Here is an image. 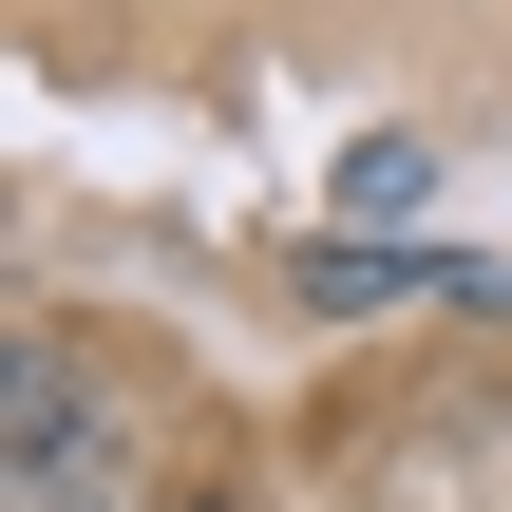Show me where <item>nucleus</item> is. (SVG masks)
<instances>
[{
	"instance_id": "1",
	"label": "nucleus",
	"mask_w": 512,
	"mask_h": 512,
	"mask_svg": "<svg viewBox=\"0 0 512 512\" xmlns=\"http://www.w3.org/2000/svg\"><path fill=\"white\" fill-rule=\"evenodd\" d=\"M0 512H133V399L57 323L0 342Z\"/></svg>"
},
{
	"instance_id": "2",
	"label": "nucleus",
	"mask_w": 512,
	"mask_h": 512,
	"mask_svg": "<svg viewBox=\"0 0 512 512\" xmlns=\"http://www.w3.org/2000/svg\"><path fill=\"white\" fill-rule=\"evenodd\" d=\"M304 304H342V323H380V304H456V323H512V266H475V247H304Z\"/></svg>"
},
{
	"instance_id": "3",
	"label": "nucleus",
	"mask_w": 512,
	"mask_h": 512,
	"mask_svg": "<svg viewBox=\"0 0 512 512\" xmlns=\"http://www.w3.org/2000/svg\"><path fill=\"white\" fill-rule=\"evenodd\" d=\"M190 512H228V494H190Z\"/></svg>"
}]
</instances>
